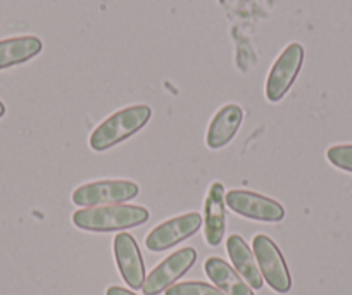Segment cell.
Wrapping results in <instances>:
<instances>
[{"label": "cell", "mask_w": 352, "mask_h": 295, "mask_svg": "<svg viewBox=\"0 0 352 295\" xmlns=\"http://www.w3.org/2000/svg\"><path fill=\"white\" fill-rule=\"evenodd\" d=\"M148 218L151 212L144 206L113 204L80 209L73 215V225L85 232L111 233L142 226Z\"/></svg>", "instance_id": "1"}, {"label": "cell", "mask_w": 352, "mask_h": 295, "mask_svg": "<svg viewBox=\"0 0 352 295\" xmlns=\"http://www.w3.org/2000/svg\"><path fill=\"white\" fill-rule=\"evenodd\" d=\"M152 109L145 104L124 107L116 111L113 116L104 120L90 135V147L96 152H106L116 147L121 142L128 140L142 130L151 121Z\"/></svg>", "instance_id": "2"}, {"label": "cell", "mask_w": 352, "mask_h": 295, "mask_svg": "<svg viewBox=\"0 0 352 295\" xmlns=\"http://www.w3.org/2000/svg\"><path fill=\"white\" fill-rule=\"evenodd\" d=\"M140 193V186L131 179H99L74 188L71 201L78 208L123 204Z\"/></svg>", "instance_id": "3"}, {"label": "cell", "mask_w": 352, "mask_h": 295, "mask_svg": "<svg viewBox=\"0 0 352 295\" xmlns=\"http://www.w3.org/2000/svg\"><path fill=\"white\" fill-rule=\"evenodd\" d=\"M252 252L263 280L278 294H287L292 288V278L278 245L270 237L256 235L252 240Z\"/></svg>", "instance_id": "4"}, {"label": "cell", "mask_w": 352, "mask_h": 295, "mask_svg": "<svg viewBox=\"0 0 352 295\" xmlns=\"http://www.w3.org/2000/svg\"><path fill=\"white\" fill-rule=\"evenodd\" d=\"M226 208L242 218L261 223H278L285 218V209L280 202L250 190H230L225 193Z\"/></svg>", "instance_id": "5"}, {"label": "cell", "mask_w": 352, "mask_h": 295, "mask_svg": "<svg viewBox=\"0 0 352 295\" xmlns=\"http://www.w3.org/2000/svg\"><path fill=\"white\" fill-rule=\"evenodd\" d=\"M304 63V47L294 42L287 45L272 66L266 80V98L270 102H280L292 88Z\"/></svg>", "instance_id": "6"}, {"label": "cell", "mask_w": 352, "mask_h": 295, "mask_svg": "<svg viewBox=\"0 0 352 295\" xmlns=\"http://www.w3.org/2000/svg\"><path fill=\"white\" fill-rule=\"evenodd\" d=\"M202 216L199 212H185L155 226L145 239V247L151 252H162L176 243L190 239L201 230Z\"/></svg>", "instance_id": "7"}, {"label": "cell", "mask_w": 352, "mask_h": 295, "mask_svg": "<svg viewBox=\"0 0 352 295\" xmlns=\"http://www.w3.org/2000/svg\"><path fill=\"white\" fill-rule=\"evenodd\" d=\"M197 261V252L192 247H185V249L176 250L175 254L166 257L161 264L154 267V270L148 273V276H145L144 281V290L145 295H159L162 292L168 290L171 285H175V281L178 278L184 276L188 270L195 264Z\"/></svg>", "instance_id": "8"}, {"label": "cell", "mask_w": 352, "mask_h": 295, "mask_svg": "<svg viewBox=\"0 0 352 295\" xmlns=\"http://www.w3.org/2000/svg\"><path fill=\"white\" fill-rule=\"evenodd\" d=\"M114 257H116L118 270H120L121 276L126 281L128 287L135 288V290L144 287V259H142L137 240L130 233H120V235H116V239H114Z\"/></svg>", "instance_id": "9"}, {"label": "cell", "mask_w": 352, "mask_h": 295, "mask_svg": "<svg viewBox=\"0 0 352 295\" xmlns=\"http://www.w3.org/2000/svg\"><path fill=\"white\" fill-rule=\"evenodd\" d=\"M225 186L214 182L209 186L208 197L204 201V237L211 247L221 243L226 228L225 215Z\"/></svg>", "instance_id": "10"}, {"label": "cell", "mask_w": 352, "mask_h": 295, "mask_svg": "<svg viewBox=\"0 0 352 295\" xmlns=\"http://www.w3.org/2000/svg\"><path fill=\"white\" fill-rule=\"evenodd\" d=\"M242 120V107L236 106V104H226V106H223L214 114L211 123H209L208 135H206L208 147L212 149V151H219V149L226 147L233 140L236 131H239Z\"/></svg>", "instance_id": "11"}, {"label": "cell", "mask_w": 352, "mask_h": 295, "mask_svg": "<svg viewBox=\"0 0 352 295\" xmlns=\"http://www.w3.org/2000/svg\"><path fill=\"white\" fill-rule=\"evenodd\" d=\"M226 250H228V256L232 257L233 266L239 271L240 276L245 280V283L254 290H261L263 288V274L257 266L256 256L249 249L245 240L240 235H230L226 240Z\"/></svg>", "instance_id": "12"}, {"label": "cell", "mask_w": 352, "mask_h": 295, "mask_svg": "<svg viewBox=\"0 0 352 295\" xmlns=\"http://www.w3.org/2000/svg\"><path fill=\"white\" fill-rule=\"evenodd\" d=\"M43 49L38 36L25 35L0 40V71L32 61Z\"/></svg>", "instance_id": "13"}, {"label": "cell", "mask_w": 352, "mask_h": 295, "mask_svg": "<svg viewBox=\"0 0 352 295\" xmlns=\"http://www.w3.org/2000/svg\"><path fill=\"white\" fill-rule=\"evenodd\" d=\"M206 274L212 283L226 295H254L252 288L245 283L242 276L230 266L226 261L212 256L204 264Z\"/></svg>", "instance_id": "14"}, {"label": "cell", "mask_w": 352, "mask_h": 295, "mask_svg": "<svg viewBox=\"0 0 352 295\" xmlns=\"http://www.w3.org/2000/svg\"><path fill=\"white\" fill-rule=\"evenodd\" d=\"M164 295H226L218 287L204 283V281H184L171 285Z\"/></svg>", "instance_id": "15"}, {"label": "cell", "mask_w": 352, "mask_h": 295, "mask_svg": "<svg viewBox=\"0 0 352 295\" xmlns=\"http://www.w3.org/2000/svg\"><path fill=\"white\" fill-rule=\"evenodd\" d=\"M327 157L335 168L352 173V145H333L327 151Z\"/></svg>", "instance_id": "16"}, {"label": "cell", "mask_w": 352, "mask_h": 295, "mask_svg": "<svg viewBox=\"0 0 352 295\" xmlns=\"http://www.w3.org/2000/svg\"><path fill=\"white\" fill-rule=\"evenodd\" d=\"M106 295H137V294H133V292L126 290V288L123 287H116V285H113V287L107 288Z\"/></svg>", "instance_id": "17"}, {"label": "cell", "mask_w": 352, "mask_h": 295, "mask_svg": "<svg viewBox=\"0 0 352 295\" xmlns=\"http://www.w3.org/2000/svg\"><path fill=\"white\" fill-rule=\"evenodd\" d=\"M4 114H6V106H4V102L0 100V118H4Z\"/></svg>", "instance_id": "18"}]
</instances>
